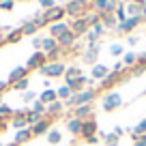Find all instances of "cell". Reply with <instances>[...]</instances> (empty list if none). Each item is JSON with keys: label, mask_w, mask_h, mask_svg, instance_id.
Masks as SVG:
<instances>
[{"label": "cell", "mask_w": 146, "mask_h": 146, "mask_svg": "<svg viewBox=\"0 0 146 146\" xmlns=\"http://www.w3.org/2000/svg\"><path fill=\"white\" fill-rule=\"evenodd\" d=\"M39 5L47 11V9H52V7H56V0H39Z\"/></svg>", "instance_id": "45"}, {"label": "cell", "mask_w": 146, "mask_h": 146, "mask_svg": "<svg viewBox=\"0 0 146 146\" xmlns=\"http://www.w3.org/2000/svg\"><path fill=\"white\" fill-rule=\"evenodd\" d=\"M90 30H92V32H95V35H97V36H101V35H103V32H105V26H103V24H101V22H99V24H95V26H92V28H90Z\"/></svg>", "instance_id": "43"}, {"label": "cell", "mask_w": 146, "mask_h": 146, "mask_svg": "<svg viewBox=\"0 0 146 146\" xmlns=\"http://www.w3.org/2000/svg\"><path fill=\"white\" fill-rule=\"evenodd\" d=\"M75 99H78V105H90L92 101L97 99V90L95 88H84L82 92H75ZM78 105H75V108H78Z\"/></svg>", "instance_id": "6"}, {"label": "cell", "mask_w": 146, "mask_h": 146, "mask_svg": "<svg viewBox=\"0 0 146 146\" xmlns=\"http://www.w3.org/2000/svg\"><path fill=\"white\" fill-rule=\"evenodd\" d=\"M116 19H118V24H123L125 19H127V11H125V2H120L118 9H116Z\"/></svg>", "instance_id": "39"}, {"label": "cell", "mask_w": 146, "mask_h": 146, "mask_svg": "<svg viewBox=\"0 0 146 146\" xmlns=\"http://www.w3.org/2000/svg\"><path fill=\"white\" fill-rule=\"evenodd\" d=\"M137 135H146V118L140 120V123L131 129V137H137Z\"/></svg>", "instance_id": "31"}, {"label": "cell", "mask_w": 146, "mask_h": 146, "mask_svg": "<svg viewBox=\"0 0 146 146\" xmlns=\"http://www.w3.org/2000/svg\"><path fill=\"white\" fill-rule=\"evenodd\" d=\"M32 45H35L36 52H41V45H43V36H32Z\"/></svg>", "instance_id": "44"}, {"label": "cell", "mask_w": 146, "mask_h": 146, "mask_svg": "<svg viewBox=\"0 0 146 146\" xmlns=\"http://www.w3.org/2000/svg\"><path fill=\"white\" fill-rule=\"evenodd\" d=\"M11 125H13V129H17V131L26 129V127H28V120H26V110H15V114H13V120H11Z\"/></svg>", "instance_id": "13"}, {"label": "cell", "mask_w": 146, "mask_h": 146, "mask_svg": "<svg viewBox=\"0 0 146 146\" xmlns=\"http://www.w3.org/2000/svg\"><path fill=\"white\" fill-rule=\"evenodd\" d=\"M108 5H110V0H95V13H99V17H103L105 13H108Z\"/></svg>", "instance_id": "28"}, {"label": "cell", "mask_w": 146, "mask_h": 146, "mask_svg": "<svg viewBox=\"0 0 146 146\" xmlns=\"http://www.w3.org/2000/svg\"><path fill=\"white\" fill-rule=\"evenodd\" d=\"M28 78H24V80H19V82H15V84H11V90H19V92H24V90H28Z\"/></svg>", "instance_id": "35"}, {"label": "cell", "mask_w": 146, "mask_h": 146, "mask_svg": "<svg viewBox=\"0 0 146 146\" xmlns=\"http://www.w3.org/2000/svg\"><path fill=\"white\" fill-rule=\"evenodd\" d=\"M137 64H140V67H146V52L137 54Z\"/></svg>", "instance_id": "47"}, {"label": "cell", "mask_w": 146, "mask_h": 146, "mask_svg": "<svg viewBox=\"0 0 146 146\" xmlns=\"http://www.w3.org/2000/svg\"><path fill=\"white\" fill-rule=\"evenodd\" d=\"M114 133H116V135H118V137H120V135H123V133H125V131H123V127H114Z\"/></svg>", "instance_id": "52"}, {"label": "cell", "mask_w": 146, "mask_h": 146, "mask_svg": "<svg viewBox=\"0 0 146 146\" xmlns=\"http://www.w3.org/2000/svg\"><path fill=\"white\" fill-rule=\"evenodd\" d=\"M137 41H140V36H135V35H129L127 36V43H129V45H137Z\"/></svg>", "instance_id": "48"}, {"label": "cell", "mask_w": 146, "mask_h": 146, "mask_svg": "<svg viewBox=\"0 0 146 146\" xmlns=\"http://www.w3.org/2000/svg\"><path fill=\"white\" fill-rule=\"evenodd\" d=\"M56 97H58L60 101H69L73 97V90L67 86V84H64V86H58V88H56Z\"/></svg>", "instance_id": "26"}, {"label": "cell", "mask_w": 146, "mask_h": 146, "mask_svg": "<svg viewBox=\"0 0 146 146\" xmlns=\"http://www.w3.org/2000/svg\"><path fill=\"white\" fill-rule=\"evenodd\" d=\"M56 41H58V45L62 47V50H71V47L75 45V41H78V35L73 30H67V32H62Z\"/></svg>", "instance_id": "8"}, {"label": "cell", "mask_w": 146, "mask_h": 146, "mask_svg": "<svg viewBox=\"0 0 146 146\" xmlns=\"http://www.w3.org/2000/svg\"><path fill=\"white\" fill-rule=\"evenodd\" d=\"M30 110H32V112H36V114H41V116H45V114H47V105H43L39 99H36L35 103L30 105Z\"/></svg>", "instance_id": "34"}, {"label": "cell", "mask_w": 146, "mask_h": 146, "mask_svg": "<svg viewBox=\"0 0 146 146\" xmlns=\"http://www.w3.org/2000/svg\"><path fill=\"white\" fill-rule=\"evenodd\" d=\"M144 71H146V67H140V64H137V67H135V71H133V75H142Z\"/></svg>", "instance_id": "49"}, {"label": "cell", "mask_w": 146, "mask_h": 146, "mask_svg": "<svg viewBox=\"0 0 146 146\" xmlns=\"http://www.w3.org/2000/svg\"><path fill=\"white\" fill-rule=\"evenodd\" d=\"M0 105H2V95H0Z\"/></svg>", "instance_id": "54"}, {"label": "cell", "mask_w": 146, "mask_h": 146, "mask_svg": "<svg viewBox=\"0 0 146 146\" xmlns=\"http://www.w3.org/2000/svg\"><path fill=\"white\" fill-rule=\"evenodd\" d=\"M39 101H41L43 105H50V103H54V101H58V97H56V90H54V88H45V90L39 95Z\"/></svg>", "instance_id": "22"}, {"label": "cell", "mask_w": 146, "mask_h": 146, "mask_svg": "<svg viewBox=\"0 0 146 146\" xmlns=\"http://www.w3.org/2000/svg\"><path fill=\"white\" fill-rule=\"evenodd\" d=\"M24 78H28V69H26V64L24 67H15L13 71L9 73V80H7V84H15V82H19V80H24Z\"/></svg>", "instance_id": "16"}, {"label": "cell", "mask_w": 146, "mask_h": 146, "mask_svg": "<svg viewBox=\"0 0 146 146\" xmlns=\"http://www.w3.org/2000/svg\"><path fill=\"white\" fill-rule=\"evenodd\" d=\"M67 30H71V24L69 22H56V24H50V26H47V35L50 36H54V39H58L60 35H62V32H67Z\"/></svg>", "instance_id": "10"}, {"label": "cell", "mask_w": 146, "mask_h": 146, "mask_svg": "<svg viewBox=\"0 0 146 146\" xmlns=\"http://www.w3.org/2000/svg\"><path fill=\"white\" fill-rule=\"evenodd\" d=\"M97 129H99V125L95 123V118L84 120V123H82V131H80V135H82L84 140H90V137H95V135H97Z\"/></svg>", "instance_id": "11"}, {"label": "cell", "mask_w": 146, "mask_h": 146, "mask_svg": "<svg viewBox=\"0 0 146 146\" xmlns=\"http://www.w3.org/2000/svg\"><path fill=\"white\" fill-rule=\"evenodd\" d=\"M67 131L71 133V135H80V131H82V120L71 116V118L67 120Z\"/></svg>", "instance_id": "23"}, {"label": "cell", "mask_w": 146, "mask_h": 146, "mask_svg": "<svg viewBox=\"0 0 146 146\" xmlns=\"http://www.w3.org/2000/svg\"><path fill=\"white\" fill-rule=\"evenodd\" d=\"M144 24V17H127L123 24H118V26L114 28L118 35H133V30H135L137 26H142Z\"/></svg>", "instance_id": "2"}, {"label": "cell", "mask_w": 146, "mask_h": 146, "mask_svg": "<svg viewBox=\"0 0 146 146\" xmlns=\"http://www.w3.org/2000/svg\"><path fill=\"white\" fill-rule=\"evenodd\" d=\"M97 58H99V43H95V45H86V52L82 54V62L95 67V64H97Z\"/></svg>", "instance_id": "7"}, {"label": "cell", "mask_w": 146, "mask_h": 146, "mask_svg": "<svg viewBox=\"0 0 146 146\" xmlns=\"http://www.w3.org/2000/svg\"><path fill=\"white\" fill-rule=\"evenodd\" d=\"M22 99L26 101V103H35V101L39 99V95H36L35 90H24L22 92Z\"/></svg>", "instance_id": "38"}, {"label": "cell", "mask_w": 146, "mask_h": 146, "mask_svg": "<svg viewBox=\"0 0 146 146\" xmlns=\"http://www.w3.org/2000/svg\"><path fill=\"white\" fill-rule=\"evenodd\" d=\"M64 108H67V105H64V101H54V103H50V105H47V118H52V116H58V114H62V112H64Z\"/></svg>", "instance_id": "21"}, {"label": "cell", "mask_w": 146, "mask_h": 146, "mask_svg": "<svg viewBox=\"0 0 146 146\" xmlns=\"http://www.w3.org/2000/svg\"><path fill=\"white\" fill-rule=\"evenodd\" d=\"M69 2H78V5H84V7H86L88 0H69Z\"/></svg>", "instance_id": "53"}, {"label": "cell", "mask_w": 146, "mask_h": 146, "mask_svg": "<svg viewBox=\"0 0 146 146\" xmlns=\"http://www.w3.org/2000/svg\"><path fill=\"white\" fill-rule=\"evenodd\" d=\"M73 116L80 118L82 123L84 120H90L92 118V105H78V108L73 110Z\"/></svg>", "instance_id": "17"}, {"label": "cell", "mask_w": 146, "mask_h": 146, "mask_svg": "<svg viewBox=\"0 0 146 146\" xmlns=\"http://www.w3.org/2000/svg\"><path fill=\"white\" fill-rule=\"evenodd\" d=\"M45 137H47V142H50L52 146H56V144H60V140H62V133H60V129H50Z\"/></svg>", "instance_id": "27"}, {"label": "cell", "mask_w": 146, "mask_h": 146, "mask_svg": "<svg viewBox=\"0 0 146 146\" xmlns=\"http://www.w3.org/2000/svg\"><path fill=\"white\" fill-rule=\"evenodd\" d=\"M15 7V0H0V9L2 11H13Z\"/></svg>", "instance_id": "42"}, {"label": "cell", "mask_w": 146, "mask_h": 146, "mask_svg": "<svg viewBox=\"0 0 146 146\" xmlns=\"http://www.w3.org/2000/svg\"><path fill=\"white\" fill-rule=\"evenodd\" d=\"M80 75H84L80 67H67V71H64V80H73V78H80Z\"/></svg>", "instance_id": "32"}, {"label": "cell", "mask_w": 146, "mask_h": 146, "mask_svg": "<svg viewBox=\"0 0 146 146\" xmlns=\"http://www.w3.org/2000/svg\"><path fill=\"white\" fill-rule=\"evenodd\" d=\"M58 50H62V47L58 45V41H56L54 36H50V35H45L43 36V45H41V52L43 54H54V52H58Z\"/></svg>", "instance_id": "12"}, {"label": "cell", "mask_w": 146, "mask_h": 146, "mask_svg": "<svg viewBox=\"0 0 146 146\" xmlns=\"http://www.w3.org/2000/svg\"><path fill=\"white\" fill-rule=\"evenodd\" d=\"M103 140H105V146H116L118 144V135H116L114 131L108 133V135H103Z\"/></svg>", "instance_id": "40"}, {"label": "cell", "mask_w": 146, "mask_h": 146, "mask_svg": "<svg viewBox=\"0 0 146 146\" xmlns=\"http://www.w3.org/2000/svg\"><path fill=\"white\" fill-rule=\"evenodd\" d=\"M64 71H67V64H64L62 60H58V62H47V64H43V67L39 69V73H43L47 80L50 78H60V75H64Z\"/></svg>", "instance_id": "1"}, {"label": "cell", "mask_w": 146, "mask_h": 146, "mask_svg": "<svg viewBox=\"0 0 146 146\" xmlns=\"http://www.w3.org/2000/svg\"><path fill=\"white\" fill-rule=\"evenodd\" d=\"M50 127H52V123H50V118L45 116V118H41L35 127H30V129H32V135H47Z\"/></svg>", "instance_id": "18"}, {"label": "cell", "mask_w": 146, "mask_h": 146, "mask_svg": "<svg viewBox=\"0 0 146 146\" xmlns=\"http://www.w3.org/2000/svg\"><path fill=\"white\" fill-rule=\"evenodd\" d=\"M110 56H114V58H120V56H125V47L120 45V43L110 45Z\"/></svg>", "instance_id": "33"}, {"label": "cell", "mask_w": 146, "mask_h": 146, "mask_svg": "<svg viewBox=\"0 0 146 146\" xmlns=\"http://www.w3.org/2000/svg\"><path fill=\"white\" fill-rule=\"evenodd\" d=\"M43 64H47V56L43 54V52H35V54H30V58H28L26 69L28 71H39Z\"/></svg>", "instance_id": "5"}, {"label": "cell", "mask_w": 146, "mask_h": 146, "mask_svg": "<svg viewBox=\"0 0 146 146\" xmlns=\"http://www.w3.org/2000/svg\"><path fill=\"white\" fill-rule=\"evenodd\" d=\"M64 84H67L73 92H82L84 88H86L88 80H86V75H80V78H73V80H64Z\"/></svg>", "instance_id": "15"}, {"label": "cell", "mask_w": 146, "mask_h": 146, "mask_svg": "<svg viewBox=\"0 0 146 146\" xmlns=\"http://www.w3.org/2000/svg\"><path fill=\"white\" fill-rule=\"evenodd\" d=\"M41 118H45V116L36 114V112H32V110H26V120H28V127H35V125L39 123Z\"/></svg>", "instance_id": "29"}, {"label": "cell", "mask_w": 146, "mask_h": 146, "mask_svg": "<svg viewBox=\"0 0 146 146\" xmlns=\"http://www.w3.org/2000/svg\"><path fill=\"white\" fill-rule=\"evenodd\" d=\"M22 28H17V30H11L9 35H7V39L5 41H9V43H15V41H19V39H22Z\"/></svg>", "instance_id": "37"}, {"label": "cell", "mask_w": 146, "mask_h": 146, "mask_svg": "<svg viewBox=\"0 0 146 146\" xmlns=\"http://www.w3.org/2000/svg\"><path fill=\"white\" fill-rule=\"evenodd\" d=\"M133 146H146V135H137V137H133Z\"/></svg>", "instance_id": "46"}, {"label": "cell", "mask_w": 146, "mask_h": 146, "mask_svg": "<svg viewBox=\"0 0 146 146\" xmlns=\"http://www.w3.org/2000/svg\"><path fill=\"white\" fill-rule=\"evenodd\" d=\"M7 88H9V84H7V82H2V80H0V95H2V90H7Z\"/></svg>", "instance_id": "50"}, {"label": "cell", "mask_w": 146, "mask_h": 146, "mask_svg": "<svg viewBox=\"0 0 146 146\" xmlns=\"http://www.w3.org/2000/svg\"><path fill=\"white\" fill-rule=\"evenodd\" d=\"M13 114H15V110L11 105H7V103L0 105V116H13Z\"/></svg>", "instance_id": "41"}, {"label": "cell", "mask_w": 146, "mask_h": 146, "mask_svg": "<svg viewBox=\"0 0 146 146\" xmlns=\"http://www.w3.org/2000/svg\"><path fill=\"white\" fill-rule=\"evenodd\" d=\"M30 137H32V129H30V127H26V129H22V131L15 133L13 144H24V142H28Z\"/></svg>", "instance_id": "24"}, {"label": "cell", "mask_w": 146, "mask_h": 146, "mask_svg": "<svg viewBox=\"0 0 146 146\" xmlns=\"http://www.w3.org/2000/svg\"><path fill=\"white\" fill-rule=\"evenodd\" d=\"M71 30L75 32L78 36H86L88 35V30H90V24H88V19L86 17H78V19H73L71 22Z\"/></svg>", "instance_id": "9"}, {"label": "cell", "mask_w": 146, "mask_h": 146, "mask_svg": "<svg viewBox=\"0 0 146 146\" xmlns=\"http://www.w3.org/2000/svg\"><path fill=\"white\" fill-rule=\"evenodd\" d=\"M64 7H52V9H47V11H43V19H45V24L50 26V24H56V22H62L64 19Z\"/></svg>", "instance_id": "3"}, {"label": "cell", "mask_w": 146, "mask_h": 146, "mask_svg": "<svg viewBox=\"0 0 146 146\" xmlns=\"http://www.w3.org/2000/svg\"><path fill=\"white\" fill-rule=\"evenodd\" d=\"M144 95H146V88H144Z\"/></svg>", "instance_id": "56"}, {"label": "cell", "mask_w": 146, "mask_h": 146, "mask_svg": "<svg viewBox=\"0 0 146 146\" xmlns=\"http://www.w3.org/2000/svg\"><path fill=\"white\" fill-rule=\"evenodd\" d=\"M110 71H112V69H108V67H105V64L97 62L95 67H92L90 75H92V80H99V82H101V80H105V78H108V73H110Z\"/></svg>", "instance_id": "19"}, {"label": "cell", "mask_w": 146, "mask_h": 146, "mask_svg": "<svg viewBox=\"0 0 146 146\" xmlns=\"http://www.w3.org/2000/svg\"><path fill=\"white\" fill-rule=\"evenodd\" d=\"M123 64H125V67H131V64H137V54H133V52L125 54V56H123Z\"/></svg>", "instance_id": "36"}, {"label": "cell", "mask_w": 146, "mask_h": 146, "mask_svg": "<svg viewBox=\"0 0 146 146\" xmlns=\"http://www.w3.org/2000/svg\"><path fill=\"white\" fill-rule=\"evenodd\" d=\"M36 30H39V26H36L32 19H26V22L22 24V35H24V36H35Z\"/></svg>", "instance_id": "25"}, {"label": "cell", "mask_w": 146, "mask_h": 146, "mask_svg": "<svg viewBox=\"0 0 146 146\" xmlns=\"http://www.w3.org/2000/svg\"><path fill=\"white\" fill-rule=\"evenodd\" d=\"M0 146H7V144H2V142H0Z\"/></svg>", "instance_id": "55"}, {"label": "cell", "mask_w": 146, "mask_h": 146, "mask_svg": "<svg viewBox=\"0 0 146 146\" xmlns=\"http://www.w3.org/2000/svg\"><path fill=\"white\" fill-rule=\"evenodd\" d=\"M101 24H103L105 30H108V28H116L118 26V19H116V15H103V17H101Z\"/></svg>", "instance_id": "30"}, {"label": "cell", "mask_w": 146, "mask_h": 146, "mask_svg": "<svg viewBox=\"0 0 146 146\" xmlns=\"http://www.w3.org/2000/svg\"><path fill=\"white\" fill-rule=\"evenodd\" d=\"M131 2H135V5H140L142 9H146V0H131Z\"/></svg>", "instance_id": "51"}, {"label": "cell", "mask_w": 146, "mask_h": 146, "mask_svg": "<svg viewBox=\"0 0 146 146\" xmlns=\"http://www.w3.org/2000/svg\"><path fill=\"white\" fill-rule=\"evenodd\" d=\"M118 80H123V71H114V69H112V71L108 73V78H105V80H101L99 84H101L103 88H110L112 84H116V82H118Z\"/></svg>", "instance_id": "20"}, {"label": "cell", "mask_w": 146, "mask_h": 146, "mask_svg": "<svg viewBox=\"0 0 146 146\" xmlns=\"http://www.w3.org/2000/svg\"><path fill=\"white\" fill-rule=\"evenodd\" d=\"M64 13L69 17L78 19V17H84V5H78V2H67L64 5Z\"/></svg>", "instance_id": "14"}, {"label": "cell", "mask_w": 146, "mask_h": 146, "mask_svg": "<svg viewBox=\"0 0 146 146\" xmlns=\"http://www.w3.org/2000/svg\"><path fill=\"white\" fill-rule=\"evenodd\" d=\"M120 105H123V97L118 95V92H108V95L103 97V110L105 112H114V110H118Z\"/></svg>", "instance_id": "4"}]
</instances>
